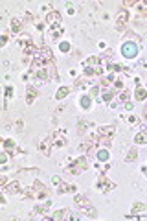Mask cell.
Wrapping results in <instances>:
<instances>
[{
	"label": "cell",
	"mask_w": 147,
	"mask_h": 221,
	"mask_svg": "<svg viewBox=\"0 0 147 221\" xmlns=\"http://www.w3.org/2000/svg\"><path fill=\"white\" fill-rule=\"evenodd\" d=\"M57 192L59 194H74L76 192V186L74 184H68V182H59L57 184Z\"/></svg>",
	"instance_id": "obj_8"
},
{
	"label": "cell",
	"mask_w": 147,
	"mask_h": 221,
	"mask_svg": "<svg viewBox=\"0 0 147 221\" xmlns=\"http://www.w3.org/2000/svg\"><path fill=\"white\" fill-rule=\"evenodd\" d=\"M101 72H103V66H85L86 76H99Z\"/></svg>",
	"instance_id": "obj_12"
},
{
	"label": "cell",
	"mask_w": 147,
	"mask_h": 221,
	"mask_svg": "<svg viewBox=\"0 0 147 221\" xmlns=\"http://www.w3.org/2000/svg\"><path fill=\"white\" fill-rule=\"evenodd\" d=\"M147 98V92L142 89V87H138V90H136V100H140V101H144Z\"/></svg>",
	"instance_id": "obj_22"
},
{
	"label": "cell",
	"mask_w": 147,
	"mask_h": 221,
	"mask_svg": "<svg viewBox=\"0 0 147 221\" xmlns=\"http://www.w3.org/2000/svg\"><path fill=\"white\" fill-rule=\"evenodd\" d=\"M112 96H114L112 90H105V92H103V100H105V101H110V100H112Z\"/></svg>",
	"instance_id": "obj_29"
},
{
	"label": "cell",
	"mask_w": 147,
	"mask_h": 221,
	"mask_svg": "<svg viewBox=\"0 0 147 221\" xmlns=\"http://www.w3.org/2000/svg\"><path fill=\"white\" fill-rule=\"evenodd\" d=\"M123 4H125V6H134V4H136V2H134V0H125V2H123Z\"/></svg>",
	"instance_id": "obj_35"
},
{
	"label": "cell",
	"mask_w": 147,
	"mask_h": 221,
	"mask_svg": "<svg viewBox=\"0 0 147 221\" xmlns=\"http://www.w3.org/2000/svg\"><path fill=\"white\" fill-rule=\"evenodd\" d=\"M86 125H90V123H86L85 120H81V122H79V127H77V131H79L81 135H83L85 131H86Z\"/></svg>",
	"instance_id": "obj_26"
},
{
	"label": "cell",
	"mask_w": 147,
	"mask_h": 221,
	"mask_svg": "<svg viewBox=\"0 0 147 221\" xmlns=\"http://www.w3.org/2000/svg\"><path fill=\"white\" fill-rule=\"evenodd\" d=\"M127 20H129V11H127V9H120V13H118V17H116V24H118L120 30L127 24Z\"/></svg>",
	"instance_id": "obj_6"
},
{
	"label": "cell",
	"mask_w": 147,
	"mask_h": 221,
	"mask_svg": "<svg viewBox=\"0 0 147 221\" xmlns=\"http://www.w3.org/2000/svg\"><path fill=\"white\" fill-rule=\"evenodd\" d=\"M86 66H101V57H88Z\"/></svg>",
	"instance_id": "obj_19"
},
{
	"label": "cell",
	"mask_w": 147,
	"mask_h": 221,
	"mask_svg": "<svg viewBox=\"0 0 147 221\" xmlns=\"http://www.w3.org/2000/svg\"><path fill=\"white\" fill-rule=\"evenodd\" d=\"M37 98V90H35V87H28V90H26V103L28 105H31L33 101Z\"/></svg>",
	"instance_id": "obj_11"
},
{
	"label": "cell",
	"mask_w": 147,
	"mask_h": 221,
	"mask_svg": "<svg viewBox=\"0 0 147 221\" xmlns=\"http://www.w3.org/2000/svg\"><path fill=\"white\" fill-rule=\"evenodd\" d=\"M37 147H39V151H41L44 157H50V155H52V147H53V146H52V142H50V138H48V140H41Z\"/></svg>",
	"instance_id": "obj_4"
},
{
	"label": "cell",
	"mask_w": 147,
	"mask_h": 221,
	"mask_svg": "<svg viewBox=\"0 0 147 221\" xmlns=\"http://www.w3.org/2000/svg\"><path fill=\"white\" fill-rule=\"evenodd\" d=\"M48 72H50V78H52V79H59V74H57V70H55V63H50V65H48Z\"/></svg>",
	"instance_id": "obj_16"
},
{
	"label": "cell",
	"mask_w": 147,
	"mask_h": 221,
	"mask_svg": "<svg viewBox=\"0 0 147 221\" xmlns=\"http://www.w3.org/2000/svg\"><path fill=\"white\" fill-rule=\"evenodd\" d=\"M4 149H6V153H15V149H17V146H15V140H11V138L4 140Z\"/></svg>",
	"instance_id": "obj_15"
},
{
	"label": "cell",
	"mask_w": 147,
	"mask_h": 221,
	"mask_svg": "<svg viewBox=\"0 0 147 221\" xmlns=\"http://www.w3.org/2000/svg\"><path fill=\"white\" fill-rule=\"evenodd\" d=\"M70 218H72V216H70V210H66V208H64V210H57V212H55V214H53V216H52V219H70Z\"/></svg>",
	"instance_id": "obj_13"
},
{
	"label": "cell",
	"mask_w": 147,
	"mask_h": 221,
	"mask_svg": "<svg viewBox=\"0 0 147 221\" xmlns=\"http://www.w3.org/2000/svg\"><path fill=\"white\" fill-rule=\"evenodd\" d=\"M85 83H86V79H85V78H79V79H77V83H76V87L79 89V87H83Z\"/></svg>",
	"instance_id": "obj_31"
},
{
	"label": "cell",
	"mask_w": 147,
	"mask_h": 221,
	"mask_svg": "<svg viewBox=\"0 0 147 221\" xmlns=\"http://www.w3.org/2000/svg\"><path fill=\"white\" fill-rule=\"evenodd\" d=\"M114 125H101L99 129H98V137H114Z\"/></svg>",
	"instance_id": "obj_7"
},
{
	"label": "cell",
	"mask_w": 147,
	"mask_h": 221,
	"mask_svg": "<svg viewBox=\"0 0 147 221\" xmlns=\"http://www.w3.org/2000/svg\"><path fill=\"white\" fill-rule=\"evenodd\" d=\"M125 55H129V57H131V55H134V46L127 44V46H125Z\"/></svg>",
	"instance_id": "obj_27"
},
{
	"label": "cell",
	"mask_w": 147,
	"mask_h": 221,
	"mask_svg": "<svg viewBox=\"0 0 147 221\" xmlns=\"http://www.w3.org/2000/svg\"><path fill=\"white\" fill-rule=\"evenodd\" d=\"M22 194H24V197H31V199H41V197H46V195H48V188H46V186H44L41 181H35L33 184H31V188L24 190Z\"/></svg>",
	"instance_id": "obj_1"
},
{
	"label": "cell",
	"mask_w": 147,
	"mask_h": 221,
	"mask_svg": "<svg viewBox=\"0 0 147 221\" xmlns=\"http://www.w3.org/2000/svg\"><path fill=\"white\" fill-rule=\"evenodd\" d=\"M86 214H88V218H92V219H96V218H98V212H96V208H92L90 204L86 206Z\"/></svg>",
	"instance_id": "obj_23"
},
{
	"label": "cell",
	"mask_w": 147,
	"mask_h": 221,
	"mask_svg": "<svg viewBox=\"0 0 147 221\" xmlns=\"http://www.w3.org/2000/svg\"><path fill=\"white\" fill-rule=\"evenodd\" d=\"M114 186H116L114 182L108 181L105 175H101V179H99V190H103V192H108V190H112Z\"/></svg>",
	"instance_id": "obj_10"
},
{
	"label": "cell",
	"mask_w": 147,
	"mask_h": 221,
	"mask_svg": "<svg viewBox=\"0 0 147 221\" xmlns=\"http://www.w3.org/2000/svg\"><path fill=\"white\" fill-rule=\"evenodd\" d=\"M50 142L53 147H63L66 144V133L64 131H53L52 137H50Z\"/></svg>",
	"instance_id": "obj_3"
},
{
	"label": "cell",
	"mask_w": 147,
	"mask_h": 221,
	"mask_svg": "<svg viewBox=\"0 0 147 221\" xmlns=\"http://www.w3.org/2000/svg\"><path fill=\"white\" fill-rule=\"evenodd\" d=\"M144 116L147 118V105H145V109H144Z\"/></svg>",
	"instance_id": "obj_39"
},
{
	"label": "cell",
	"mask_w": 147,
	"mask_h": 221,
	"mask_svg": "<svg viewBox=\"0 0 147 221\" xmlns=\"http://www.w3.org/2000/svg\"><path fill=\"white\" fill-rule=\"evenodd\" d=\"M129 96H131V94H129V90H123L120 98H122V100H123V101H127V100H129Z\"/></svg>",
	"instance_id": "obj_30"
},
{
	"label": "cell",
	"mask_w": 147,
	"mask_h": 221,
	"mask_svg": "<svg viewBox=\"0 0 147 221\" xmlns=\"http://www.w3.org/2000/svg\"><path fill=\"white\" fill-rule=\"evenodd\" d=\"M98 159H99V161H107V159H108V153H107L105 149H101V151L98 153Z\"/></svg>",
	"instance_id": "obj_28"
},
{
	"label": "cell",
	"mask_w": 147,
	"mask_h": 221,
	"mask_svg": "<svg viewBox=\"0 0 147 221\" xmlns=\"http://www.w3.org/2000/svg\"><path fill=\"white\" fill-rule=\"evenodd\" d=\"M136 155H138V151H136V149H134V147H132V149H131V151H129V155H127V159H125V161H127V162L134 161V159H136Z\"/></svg>",
	"instance_id": "obj_25"
},
{
	"label": "cell",
	"mask_w": 147,
	"mask_h": 221,
	"mask_svg": "<svg viewBox=\"0 0 147 221\" xmlns=\"http://www.w3.org/2000/svg\"><path fill=\"white\" fill-rule=\"evenodd\" d=\"M17 129H19V131H22V120L17 122Z\"/></svg>",
	"instance_id": "obj_37"
},
{
	"label": "cell",
	"mask_w": 147,
	"mask_h": 221,
	"mask_svg": "<svg viewBox=\"0 0 147 221\" xmlns=\"http://www.w3.org/2000/svg\"><path fill=\"white\" fill-rule=\"evenodd\" d=\"M6 192L7 194H11V195H15V194H21V182L19 181H9L6 186Z\"/></svg>",
	"instance_id": "obj_5"
},
{
	"label": "cell",
	"mask_w": 147,
	"mask_h": 221,
	"mask_svg": "<svg viewBox=\"0 0 147 221\" xmlns=\"http://www.w3.org/2000/svg\"><path fill=\"white\" fill-rule=\"evenodd\" d=\"M134 142H136V144H145V142H147V131L138 133V135L134 137Z\"/></svg>",
	"instance_id": "obj_17"
},
{
	"label": "cell",
	"mask_w": 147,
	"mask_h": 221,
	"mask_svg": "<svg viewBox=\"0 0 147 221\" xmlns=\"http://www.w3.org/2000/svg\"><path fill=\"white\" fill-rule=\"evenodd\" d=\"M140 15H142L144 19H147V6L145 7H140Z\"/></svg>",
	"instance_id": "obj_32"
},
{
	"label": "cell",
	"mask_w": 147,
	"mask_h": 221,
	"mask_svg": "<svg viewBox=\"0 0 147 221\" xmlns=\"http://www.w3.org/2000/svg\"><path fill=\"white\" fill-rule=\"evenodd\" d=\"M46 22L52 24V26H57V24L61 22V15H59V11H50V13L46 15Z\"/></svg>",
	"instance_id": "obj_9"
},
{
	"label": "cell",
	"mask_w": 147,
	"mask_h": 221,
	"mask_svg": "<svg viewBox=\"0 0 147 221\" xmlns=\"http://www.w3.org/2000/svg\"><path fill=\"white\" fill-rule=\"evenodd\" d=\"M11 94H13V89L7 87V89H6V98H11Z\"/></svg>",
	"instance_id": "obj_33"
},
{
	"label": "cell",
	"mask_w": 147,
	"mask_h": 221,
	"mask_svg": "<svg viewBox=\"0 0 147 221\" xmlns=\"http://www.w3.org/2000/svg\"><path fill=\"white\" fill-rule=\"evenodd\" d=\"M52 181L55 182V184H59V182H63V181H61V179H59V177H53V179H52Z\"/></svg>",
	"instance_id": "obj_38"
},
{
	"label": "cell",
	"mask_w": 147,
	"mask_h": 221,
	"mask_svg": "<svg viewBox=\"0 0 147 221\" xmlns=\"http://www.w3.org/2000/svg\"><path fill=\"white\" fill-rule=\"evenodd\" d=\"M99 144L105 146V147H108V146L112 144V138H110V137H99Z\"/></svg>",
	"instance_id": "obj_24"
},
{
	"label": "cell",
	"mask_w": 147,
	"mask_h": 221,
	"mask_svg": "<svg viewBox=\"0 0 147 221\" xmlns=\"http://www.w3.org/2000/svg\"><path fill=\"white\" fill-rule=\"evenodd\" d=\"M83 107H85V109L90 107V98H85V100H83Z\"/></svg>",
	"instance_id": "obj_34"
},
{
	"label": "cell",
	"mask_w": 147,
	"mask_h": 221,
	"mask_svg": "<svg viewBox=\"0 0 147 221\" xmlns=\"http://www.w3.org/2000/svg\"><path fill=\"white\" fill-rule=\"evenodd\" d=\"M68 92H70V89H68V87H61V89L57 90L55 98H57V100H63V98H66V94H68Z\"/></svg>",
	"instance_id": "obj_20"
},
{
	"label": "cell",
	"mask_w": 147,
	"mask_h": 221,
	"mask_svg": "<svg viewBox=\"0 0 147 221\" xmlns=\"http://www.w3.org/2000/svg\"><path fill=\"white\" fill-rule=\"evenodd\" d=\"M74 201H76V204H77V206H83V208H86V206L90 204V201L85 197L83 194H77V195L74 197Z\"/></svg>",
	"instance_id": "obj_14"
},
{
	"label": "cell",
	"mask_w": 147,
	"mask_h": 221,
	"mask_svg": "<svg viewBox=\"0 0 147 221\" xmlns=\"http://www.w3.org/2000/svg\"><path fill=\"white\" fill-rule=\"evenodd\" d=\"M85 170H88V161H86V157H79V159H76V161L68 166V173H72V175H77V173H81Z\"/></svg>",
	"instance_id": "obj_2"
},
{
	"label": "cell",
	"mask_w": 147,
	"mask_h": 221,
	"mask_svg": "<svg viewBox=\"0 0 147 221\" xmlns=\"http://www.w3.org/2000/svg\"><path fill=\"white\" fill-rule=\"evenodd\" d=\"M21 28H22V22L19 19L11 20V31H21Z\"/></svg>",
	"instance_id": "obj_21"
},
{
	"label": "cell",
	"mask_w": 147,
	"mask_h": 221,
	"mask_svg": "<svg viewBox=\"0 0 147 221\" xmlns=\"http://www.w3.org/2000/svg\"><path fill=\"white\" fill-rule=\"evenodd\" d=\"M114 87L116 89H122V81H114Z\"/></svg>",
	"instance_id": "obj_36"
},
{
	"label": "cell",
	"mask_w": 147,
	"mask_h": 221,
	"mask_svg": "<svg viewBox=\"0 0 147 221\" xmlns=\"http://www.w3.org/2000/svg\"><path fill=\"white\" fill-rule=\"evenodd\" d=\"M147 206L144 203H136V204H132V214H140V212H145Z\"/></svg>",
	"instance_id": "obj_18"
}]
</instances>
